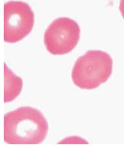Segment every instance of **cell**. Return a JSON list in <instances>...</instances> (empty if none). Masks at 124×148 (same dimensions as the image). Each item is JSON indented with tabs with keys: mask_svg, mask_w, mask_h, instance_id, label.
Masks as SVG:
<instances>
[{
	"mask_svg": "<svg viewBox=\"0 0 124 148\" xmlns=\"http://www.w3.org/2000/svg\"><path fill=\"white\" fill-rule=\"evenodd\" d=\"M119 10L123 17L124 19V0H121L119 4Z\"/></svg>",
	"mask_w": 124,
	"mask_h": 148,
	"instance_id": "cell-6",
	"label": "cell"
},
{
	"mask_svg": "<svg viewBox=\"0 0 124 148\" xmlns=\"http://www.w3.org/2000/svg\"><path fill=\"white\" fill-rule=\"evenodd\" d=\"M48 124L44 115L32 107L23 106L4 118V139L11 145H38L46 139Z\"/></svg>",
	"mask_w": 124,
	"mask_h": 148,
	"instance_id": "cell-1",
	"label": "cell"
},
{
	"mask_svg": "<svg viewBox=\"0 0 124 148\" xmlns=\"http://www.w3.org/2000/svg\"><path fill=\"white\" fill-rule=\"evenodd\" d=\"M80 28L75 21L69 18L55 20L45 31L44 42L47 51L53 55L71 52L80 39Z\"/></svg>",
	"mask_w": 124,
	"mask_h": 148,
	"instance_id": "cell-4",
	"label": "cell"
},
{
	"mask_svg": "<svg viewBox=\"0 0 124 148\" xmlns=\"http://www.w3.org/2000/svg\"><path fill=\"white\" fill-rule=\"evenodd\" d=\"M34 14L29 4L10 1L4 5V40L15 43L24 38L33 29Z\"/></svg>",
	"mask_w": 124,
	"mask_h": 148,
	"instance_id": "cell-3",
	"label": "cell"
},
{
	"mask_svg": "<svg viewBox=\"0 0 124 148\" xmlns=\"http://www.w3.org/2000/svg\"><path fill=\"white\" fill-rule=\"evenodd\" d=\"M4 95L5 103L11 102L19 95L22 90L23 81L4 63Z\"/></svg>",
	"mask_w": 124,
	"mask_h": 148,
	"instance_id": "cell-5",
	"label": "cell"
},
{
	"mask_svg": "<svg viewBox=\"0 0 124 148\" xmlns=\"http://www.w3.org/2000/svg\"><path fill=\"white\" fill-rule=\"evenodd\" d=\"M112 65V58L106 52L88 51L75 62L72 72L73 82L84 89L97 88L109 78Z\"/></svg>",
	"mask_w": 124,
	"mask_h": 148,
	"instance_id": "cell-2",
	"label": "cell"
}]
</instances>
